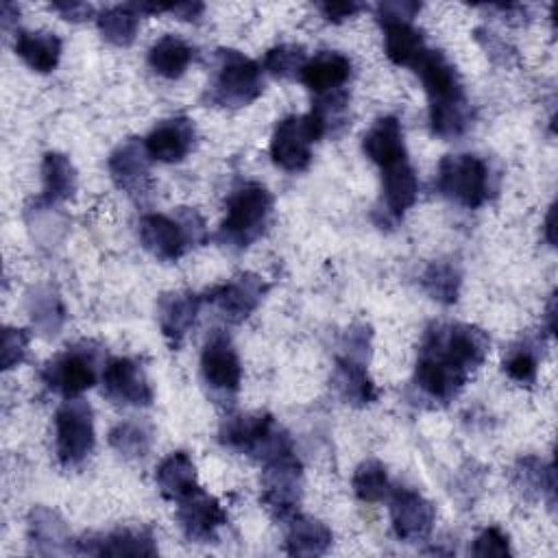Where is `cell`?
<instances>
[{"label":"cell","instance_id":"48","mask_svg":"<svg viewBox=\"0 0 558 558\" xmlns=\"http://www.w3.org/2000/svg\"><path fill=\"white\" fill-rule=\"evenodd\" d=\"M554 218H556V205L549 207L547 218H545V240L549 242V246H556V227H554Z\"/></svg>","mask_w":558,"mask_h":558},{"label":"cell","instance_id":"8","mask_svg":"<svg viewBox=\"0 0 558 558\" xmlns=\"http://www.w3.org/2000/svg\"><path fill=\"white\" fill-rule=\"evenodd\" d=\"M41 379L52 392L65 399L78 397L96 384V364L92 351L87 347H72L63 353H57L44 364Z\"/></svg>","mask_w":558,"mask_h":558},{"label":"cell","instance_id":"25","mask_svg":"<svg viewBox=\"0 0 558 558\" xmlns=\"http://www.w3.org/2000/svg\"><path fill=\"white\" fill-rule=\"evenodd\" d=\"M416 196L418 179L408 159L381 170V203L392 220L401 218L416 203Z\"/></svg>","mask_w":558,"mask_h":558},{"label":"cell","instance_id":"17","mask_svg":"<svg viewBox=\"0 0 558 558\" xmlns=\"http://www.w3.org/2000/svg\"><path fill=\"white\" fill-rule=\"evenodd\" d=\"M201 303H203V296L187 290H174L159 296L157 320L163 338L172 349L181 347L187 331L194 327Z\"/></svg>","mask_w":558,"mask_h":558},{"label":"cell","instance_id":"41","mask_svg":"<svg viewBox=\"0 0 558 558\" xmlns=\"http://www.w3.org/2000/svg\"><path fill=\"white\" fill-rule=\"evenodd\" d=\"M504 371L510 379L519 381L521 386H532L536 381V355L530 347L514 349L508 360L504 362Z\"/></svg>","mask_w":558,"mask_h":558},{"label":"cell","instance_id":"28","mask_svg":"<svg viewBox=\"0 0 558 558\" xmlns=\"http://www.w3.org/2000/svg\"><path fill=\"white\" fill-rule=\"evenodd\" d=\"M76 168L68 155L48 150L41 159V203L44 205H59L74 196L76 192Z\"/></svg>","mask_w":558,"mask_h":558},{"label":"cell","instance_id":"39","mask_svg":"<svg viewBox=\"0 0 558 558\" xmlns=\"http://www.w3.org/2000/svg\"><path fill=\"white\" fill-rule=\"evenodd\" d=\"M307 61L305 48L299 44H279L266 50L264 70L275 78H292L299 76Z\"/></svg>","mask_w":558,"mask_h":558},{"label":"cell","instance_id":"4","mask_svg":"<svg viewBox=\"0 0 558 558\" xmlns=\"http://www.w3.org/2000/svg\"><path fill=\"white\" fill-rule=\"evenodd\" d=\"M218 70L214 83L207 87L205 98L216 107H244L262 96L264 81L257 61L248 59L240 50L220 48Z\"/></svg>","mask_w":558,"mask_h":558},{"label":"cell","instance_id":"3","mask_svg":"<svg viewBox=\"0 0 558 558\" xmlns=\"http://www.w3.org/2000/svg\"><path fill=\"white\" fill-rule=\"evenodd\" d=\"M272 196L262 183L240 185L227 201V216L218 229V242L222 246L244 251L259 240L270 222Z\"/></svg>","mask_w":558,"mask_h":558},{"label":"cell","instance_id":"11","mask_svg":"<svg viewBox=\"0 0 558 558\" xmlns=\"http://www.w3.org/2000/svg\"><path fill=\"white\" fill-rule=\"evenodd\" d=\"M113 185L131 198H142L150 190V157L144 140L131 137L122 142L107 161Z\"/></svg>","mask_w":558,"mask_h":558},{"label":"cell","instance_id":"36","mask_svg":"<svg viewBox=\"0 0 558 558\" xmlns=\"http://www.w3.org/2000/svg\"><path fill=\"white\" fill-rule=\"evenodd\" d=\"M351 486H353V493L360 501H366V504H375V501H381L390 495V480H388V473H386V466L379 462V460H364L355 473H353V480H351Z\"/></svg>","mask_w":558,"mask_h":558},{"label":"cell","instance_id":"44","mask_svg":"<svg viewBox=\"0 0 558 558\" xmlns=\"http://www.w3.org/2000/svg\"><path fill=\"white\" fill-rule=\"evenodd\" d=\"M418 11H421V4L410 0L381 2L377 4V20H412Z\"/></svg>","mask_w":558,"mask_h":558},{"label":"cell","instance_id":"5","mask_svg":"<svg viewBox=\"0 0 558 558\" xmlns=\"http://www.w3.org/2000/svg\"><path fill=\"white\" fill-rule=\"evenodd\" d=\"M436 190L466 209H477L490 196V170L477 155H445L438 163Z\"/></svg>","mask_w":558,"mask_h":558},{"label":"cell","instance_id":"46","mask_svg":"<svg viewBox=\"0 0 558 558\" xmlns=\"http://www.w3.org/2000/svg\"><path fill=\"white\" fill-rule=\"evenodd\" d=\"M52 11H57L63 20L70 22H83L94 13V7L87 2H76V0H63V2H52Z\"/></svg>","mask_w":558,"mask_h":558},{"label":"cell","instance_id":"6","mask_svg":"<svg viewBox=\"0 0 558 558\" xmlns=\"http://www.w3.org/2000/svg\"><path fill=\"white\" fill-rule=\"evenodd\" d=\"M94 412L83 399H65L54 412V449L61 466H78L94 449Z\"/></svg>","mask_w":558,"mask_h":558},{"label":"cell","instance_id":"32","mask_svg":"<svg viewBox=\"0 0 558 558\" xmlns=\"http://www.w3.org/2000/svg\"><path fill=\"white\" fill-rule=\"evenodd\" d=\"M26 307L33 325L44 336H57L65 323V307L59 292L50 286H37L28 292Z\"/></svg>","mask_w":558,"mask_h":558},{"label":"cell","instance_id":"9","mask_svg":"<svg viewBox=\"0 0 558 558\" xmlns=\"http://www.w3.org/2000/svg\"><path fill=\"white\" fill-rule=\"evenodd\" d=\"M266 283L253 272H238L229 281L211 288L203 301L214 305L229 323L246 320L262 303Z\"/></svg>","mask_w":558,"mask_h":558},{"label":"cell","instance_id":"20","mask_svg":"<svg viewBox=\"0 0 558 558\" xmlns=\"http://www.w3.org/2000/svg\"><path fill=\"white\" fill-rule=\"evenodd\" d=\"M362 150L375 166H379V170H386L395 163L405 161L408 150H405V142H403L401 122L395 116L379 118L364 133Z\"/></svg>","mask_w":558,"mask_h":558},{"label":"cell","instance_id":"24","mask_svg":"<svg viewBox=\"0 0 558 558\" xmlns=\"http://www.w3.org/2000/svg\"><path fill=\"white\" fill-rule=\"evenodd\" d=\"M512 484L525 499H543L549 508L556 504L554 464L538 456H523L512 466Z\"/></svg>","mask_w":558,"mask_h":558},{"label":"cell","instance_id":"27","mask_svg":"<svg viewBox=\"0 0 558 558\" xmlns=\"http://www.w3.org/2000/svg\"><path fill=\"white\" fill-rule=\"evenodd\" d=\"M331 541H333V534L323 521L299 514V512L292 519H288L286 551L290 556H303V558L323 556L331 547Z\"/></svg>","mask_w":558,"mask_h":558},{"label":"cell","instance_id":"29","mask_svg":"<svg viewBox=\"0 0 558 558\" xmlns=\"http://www.w3.org/2000/svg\"><path fill=\"white\" fill-rule=\"evenodd\" d=\"M13 50L31 70L48 74L61 59V39L48 31H17Z\"/></svg>","mask_w":558,"mask_h":558},{"label":"cell","instance_id":"22","mask_svg":"<svg viewBox=\"0 0 558 558\" xmlns=\"http://www.w3.org/2000/svg\"><path fill=\"white\" fill-rule=\"evenodd\" d=\"M70 532L65 521L46 506H35L28 512V547L33 554L52 556L74 551L70 545Z\"/></svg>","mask_w":558,"mask_h":558},{"label":"cell","instance_id":"38","mask_svg":"<svg viewBox=\"0 0 558 558\" xmlns=\"http://www.w3.org/2000/svg\"><path fill=\"white\" fill-rule=\"evenodd\" d=\"M150 429L144 423L122 421L109 429V445L124 458H144L150 449Z\"/></svg>","mask_w":558,"mask_h":558},{"label":"cell","instance_id":"15","mask_svg":"<svg viewBox=\"0 0 558 558\" xmlns=\"http://www.w3.org/2000/svg\"><path fill=\"white\" fill-rule=\"evenodd\" d=\"M418 74L429 105H445L466 100L456 65L440 50H425L412 65Z\"/></svg>","mask_w":558,"mask_h":558},{"label":"cell","instance_id":"34","mask_svg":"<svg viewBox=\"0 0 558 558\" xmlns=\"http://www.w3.org/2000/svg\"><path fill=\"white\" fill-rule=\"evenodd\" d=\"M347 111H349V92L342 87V89L316 96V100L312 102L310 116L316 122L320 137H325V135H336L347 126Z\"/></svg>","mask_w":558,"mask_h":558},{"label":"cell","instance_id":"45","mask_svg":"<svg viewBox=\"0 0 558 558\" xmlns=\"http://www.w3.org/2000/svg\"><path fill=\"white\" fill-rule=\"evenodd\" d=\"M316 7L323 13V17L333 24H340V22L353 17L355 13H360L364 9V4L351 2V0L349 2H318Z\"/></svg>","mask_w":558,"mask_h":558},{"label":"cell","instance_id":"37","mask_svg":"<svg viewBox=\"0 0 558 558\" xmlns=\"http://www.w3.org/2000/svg\"><path fill=\"white\" fill-rule=\"evenodd\" d=\"M471 122L469 100L445 102V105H429V124L434 135L442 140H453L466 131Z\"/></svg>","mask_w":558,"mask_h":558},{"label":"cell","instance_id":"19","mask_svg":"<svg viewBox=\"0 0 558 558\" xmlns=\"http://www.w3.org/2000/svg\"><path fill=\"white\" fill-rule=\"evenodd\" d=\"M74 551L89 556H155L157 543L155 536L144 527H120L102 536L76 541Z\"/></svg>","mask_w":558,"mask_h":558},{"label":"cell","instance_id":"14","mask_svg":"<svg viewBox=\"0 0 558 558\" xmlns=\"http://www.w3.org/2000/svg\"><path fill=\"white\" fill-rule=\"evenodd\" d=\"M177 519L183 534L194 543H207L227 523V512L216 497L196 486L177 501Z\"/></svg>","mask_w":558,"mask_h":558},{"label":"cell","instance_id":"18","mask_svg":"<svg viewBox=\"0 0 558 558\" xmlns=\"http://www.w3.org/2000/svg\"><path fill=\"white\" fill-rule=\"evenodd\" d=\"M196 140V131L190 118L177 116L157 124L146 137L144 148L150 159L161 163H179L183 161Z\"/></svg>","mask_w":558,"mask_h":558},{"label":"cell","instance_id":"30","mask_svg":"<svg viewBox=\"0 0 558 558\" xmlns=\"http://www.w3.org/2000/svg\"><path fill=\"white\" fill-rule=\"evenodd\" d=\"M155 482L163 499L179 501L198 486L196 466L185 451H172L159 462Z\"/></svg>","mask_w":558,"mask_h":558},{"label":"cell","instance_id":"2","mask_svg":"<svg viewBox=\"0 0 558 558\" xmlns=\"http://www.w3.org/2000/svg\"><path fill=\"white\" fill-rule=\"evenodd\" d=\"M142 246L161 262L181 259L190 246L207 242L205 220L196 209L179 207L172 216L168 214H144L137 225Z\"/></svg>","mask_w":558,"mask_h":558},{"label":"cell","instance_id":"16","mask_svg":"<svg viewBox=\"0 0 558 558\" xmlns=\"http://www.w3.org/2000/svg\"><path fill=\"white\" fill-rule=\"evenodd\" d=\"M279 425L266 412L229 416L220 427V442L233 451L257 458V453L270 442Z\"/></svg>","mask_w":558,"mask_h":558},{"label":"cell","instance_id":"47","mask_svg":"<svg viewBox=\"0 0 558 558\" xmlns=\"http://www.w3.org/2000/svg\"><path fill=\"white\" fill-rule=\"evenodd\" d=\"M203 4L201 2H170L166 7V13H172L179 20H196L203 13Z\"/></svg>","mask_w":558,"mask_h":558},{"label":"cell","instance_id":"7","mask_svg":"<svg viewBox=\"0 0 558 558\" xmlns=\"http://www.w3.org/2000/svg\"><path fill=\"white\" fill-rule=\"evenodd\" d=\"M323 140L310 113L286 116L270 137V157L286 172H301L312 161V144Z\"/></svg>","mask_w":558,"mask_h":558},{"label":"cell","instance_id":"23","mask_svg":"<svg viewBox=\"0 0 558 558\" xmlns=\"http://www.w3.org/2000/svg\"><path fill=\"white\" fill-rule=\"evenodd\" d=\"M351 76V61L342 52L336 50H323L316 57L307 59L299 81L312 89L316 96L342 89V85Z\"/></svg>","mask_w":558,"mask_h":558},{"label":"cell","instance_id":"21","mask_svg":"<svg viewBox=\"0 0 558 558\" xmlns=\"http://www.w3.org/2000/svg\"><path fill=\"white\" fill-rule=\"evenodd\" d=\"M331 386L344 403L355 405V408H364V405L377 401V397H379V392L366 371V362L342 355V353L336 357V366L331 373Z\"/></svg>","mask_w":558,"mask_h":558},{"label":"cell","instance_id":"42","mask_svg":"<svg viewBox=\"0 0 558 558\" xmlns=\"http://www.w3.org/2000/svg\"><path fill=\"white\" fill-rule=\"evenodd\" d=\"M471 554L477 556V558H488V556H510L512 549H510V538L508 534L497 527V525H490L486 530H482L477 534V538L473 541V547H471Z\"/></svg>","mask_w":558,"mask_h":558},{"label":"cell","instance_id":"13","mask_svg":"<svg viewBox=\"0 0 558 558\" xmlns=\"http://www.w3.org/2000/svg\"><path fill=\"white\" fill-rule=\"evenodd\" d=\"M390 521L399 541H423L436 521V508L429 499L412 488L390 490Z\"/></svg>","mask_w":558,"mask_h":558},{"label":"cell","instance_id":"33","mask_svg":"<svg viewBox=\"0 0 558 558\" xmlns=\"http://www.w3.org/2000/svg\"><path fill=\"white\" fill-rule=\"evenodd\" d=\"M96 24L105 41L124 48V46H131L137 35L140 13L135 11L133 2L116 4V7L102 9L96 17Z\"/></svg>","mask_w":558,"mask_h":558},{"label":"cell","instance_id":"49","mask_svg":"<svg viewBox=\"0 0 558 558\" xmlns=\"http://www.w3.org/2000/svg\"><path fill=\"white\" fill-rule=\"evenodd\" d=\"M547 331L554 333L556 331V296L551 294L549 303H547Z\"/></svg>","mask_w":558,"mask_h":558},{"label":"cell","instance_id":"1","mask_svg":"<svg viewBox=\"0 0 558 558\" xmlns=\"http://www.w3.org/2000/svg\"><path fill=\"white\" fill-rule=\"evenodd\" d=\"M488 336L466 323H434L418 349L414 384L434 401L449 403L488 355Z\"/></svg>","mask_w":558,"mask_h":558},{"label":"cell","instance_id":"40","mask_svg":"<svg viewBox=\"0 0 558 558\" xmlns=\"http://www.w3.org/2000/svg\"><path fill=\"white\" fill-rule=\"evenodd\" d=\"M28 351V331L17 327L2 329V349H0V366L2 371H11L20 366Z\"/></svg>","mask_w":558,"mask_h":558},{"label":"cell","instance_id":"43","mask_svg":"<svg viewBox=\"0 0 558 558\" xmlns=\"http://www.w3.org/2000/svg\"><path fill=\"white\" fill-rule=\"evenodd\" d=\"M475 39L486 50V54L493 63L506 65V68L517 63V50L506 39H501L497 33H493L488 28H477Z\"/></svg>","mask_w":558,"mask_h":558},{"label":"cell","instance_id":"35","mask_svg":"<svg viewBox=\"0 0 558 558\" xmlns=\"http://www.w3.org/2000/svg\"><path fill=\"white\" fill-rule=\"evenodd\" d=\"M421 288L429 294V299L442 303V305H451L458 301L460 294V270L449 264V262H432L418 279Z\"/></svg>","mask_w":558,"mask_h":558},{"label":"cell","instance_id":"10","mask_svg":"<svg viewBox=\"0 0 558 558\" xmlns=\"http://www.w3.org/2000/svg\"><path fill=\"white\" fill-rule=\"evenodd\" d=\"M201 375L211 392L231 397L242 384V364L229 336L216 331L203 347Z\"/></svg>","mask_w":558,"mask_h":558},{"label":"cell","instance_id":"12","mask_svg":"<svg viewBox=\"0 0 558 558\" xmlns=\"http://www.w3.org/2000/svg\"><path fill=\"white\" fill-rule=\"evenodd\" d=\"M102 395L120 405H148L155 397L142 364L131 357L107 360L102 368Z\"/></svg>","mask_w":558,"mask_h":558},{"label":"cell","instance_id":"31","mask_svg":"<svg viewBox=\"0 0 558 558\" xmlns=\"http://www.w3.org/2000/svg\"><path fill=\"white\" fill-rule=\"evenodd\" d=\"M194 59V48L174 35H163L148 50V65L163 78H179Z\"/></svg>","mask_w":558,"mask_h":558},{"label":"cell","instance_id":"26","mask_svg":"<svg viewBox=\"0 0 558 558\" xmlns=\"http://www.w3.org/2000/svg\"><path fill=\"white\" fill-rule=\"evenodd\" d=\"M384 31V52L395 65L412 68L427 50L423 33L412 20H379Z\"/></svg>","mask_w":558,"mask_h":558}]
</instances>
